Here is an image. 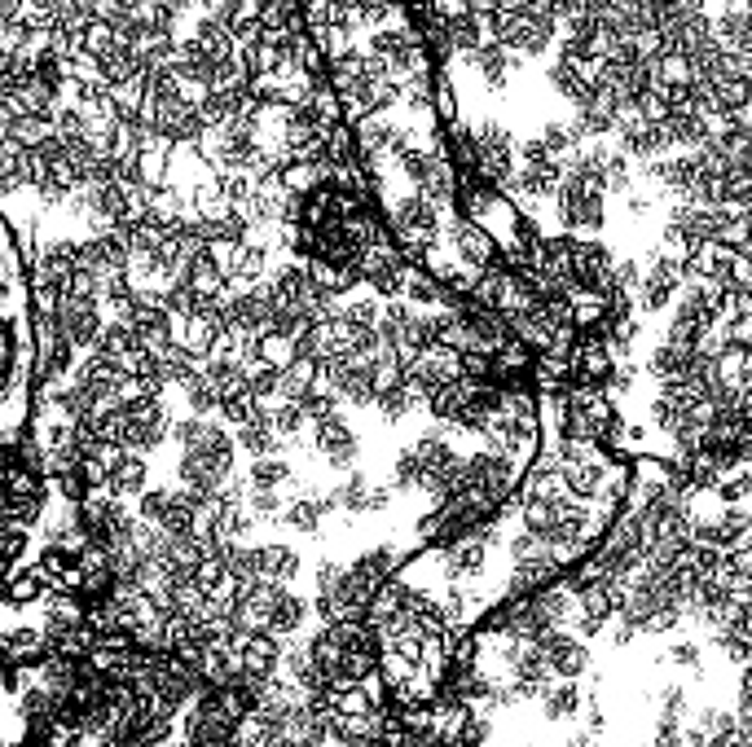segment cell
I'll use <instances>...</instances> for the list:
<instances>
[{"label": "cell", "instance_id": "cell-11", "mask_svg": "<svg viewBox=\"0 0 752 747\" xmlns=\"http://www.w3.org/2000/svg\"><path fill=\"white\" fill-rule=\"evenodd\" d=\"M97 71H102V80L115 88V84H128V80H137L141 71H146V62L137 58V53L128 49V44H119L115 40V49L106 53V58H97Z\"/></svg>", "mask_w": 752, "mask_h": 747}, {"label": "cell", "instance_id": "cell-28", "mask_svg": "<svg viewBox=\"0 0 752 747\" xmlns=\"http://www.w3.org/2000/svg\"><path fill=\"white\" fill-rule=\"evenodd\" d=\"M647 747H687V743H682V730H678V726H665V721H660Z\"/></svg>", "mask_w": 752, "mask_h": 747}, {"label": "cell", "instance_id": "cell-22", "mask_svg": "<svg viewBox=\"0 0 752 747\" xmlns=\"http://www.w3.org/2000/svg\"><path fill=\"white\" fill-rule=\"evenodd\" d=\"M295 405H300V414H304L308 422H322V418H330V414H339V396L330 392L326 383H313V392L300 396Z\"/></svg>", "mask_w": 752, "mask_h": 747}, {"label": "cell", "instance_id": "cell-2", "mask_svg": "<svg viewBox=\"0 0 752 747\" xmlns=\"http://www.w3.org/2000/svg\"><path fill=\"white\" fill-rule=\"evenodd\" d=\"M555 207H559V225L568 233L577 229H603V211H607V194L599 185L581 181V176L563 172V181L555 189Z\"/></svg>", "mask_w": 752, "mask_h": 747}, {"label": "cell", "instance_id": "cell-21", "mask_svg": "<svg viewBox=\"0 0 752 747\" xmlns=\"http://www.w3.org/2000/svg\"><path fill=\"white\" fill-rule=\"evenodd\" d=\"M286 479H291V466H286L282 457L273 453V457H256V462H251L247 488H282Z\"/></svg>", "mask_w": 752, "mask_h": 747}, {"label": "cell", "instance_id": "cell-31", "mask_svg": "<svg viewBox=\"0 0 752 747\" xmlns=\"http://www.w3.org/2000/svg\"><path fill=\"white\" fill-rule=\"evenodd\" d=\"M629 211H634V216H647V211H651V198H647V194H629Z\"/></svg>", "mask_w": 752, "mask_h": 747}, {"label": "cell", "instance_id": "cell-1", "mask_svg": "<svg viewBox=\"0 0 752 747\" xmlns=\"http://www.w3.org/2000/svg\"><path fill=\"white\" fill-rule=\"evenodd\" d=\"M515 484H519V462L497 449H475L471 457H462V488L475 493L480 501L502 510L506 497H515Z\"/></svg>", "mask_w": 752, "mask_h": 747}, {"label": "cell", "instance_id": "cell-14", "mask_svg": "<svg viewBox=\"0 0 752 747\" xmlns=\"http://www.w3.org/2000/svg\"><path fill=\"white\" fill-rule=\"evenodd\" d=\"M238 444H242V449H247L251 457H273V453L282 449L278 431L269 427V418H264L260 409H256V418H251V422H242V427H238Z\"/></svg>", "mask_w": 752, "mask_h": 747}, {"label": "cell", "instance_id": "cell-13", "mask_svg": "<svg viewBox=\"0 0 752 747\" xmlns=\"http://www.w3.org/2000/svg\"><path fill=\"white\" fill-rule=\"evenodd\" d=\"M546 80L555 84V93L563 97V102H572V106H585V97H590V80H585L577 66H568L563 58H555L546 66Z\"/></svg>", "mask_w": 752, "mask_h": 747}, {"label": "cell", "instance_id": "cell-8", "mask_svg": "<svg viewBox=\"0 0 752 747\" xmlns=\"http://www.w3.org/2000/svg\"><path fill=\"white\" fill-rule=\"evenodd\" d=\"M695 365V348H678V343H656L647 356V374L656 383H682Z\"/></svg>", "mask_w": 752, "mask_h": 747}, {"label": "cell", "instance_id": "cell-20", "mask_svg": "<svg viewBox=\"0 0 752 747\" xmlns=\"http://www.w3.org/2000/svg\"><path fill=\"white\" fill-rule=\"evenodd\" d=\"M374 405L383 409V418H387V422H401V418H409V409L418 405V396L409 392V387L401 383V378H396V383H387L383 392L374 396Z\"/></svg>", "mask_w": 752, "mask_h": 747}, {"label": "cell", "instance_id": "cell-5", "mask_svg": "<svg viewBox=\"0 0 752 747\" xmlns=\"http://www.w3.org/2000/svg\"><path fill=\"white\" fill-rule=\"evenodd\" d=\"M238 651V664H242V677H256V682H264V677H278V660H282V646L278 638H269V633H247V638L234 642Z\"/></svg>", "mask_w": 752, "mask_h": 747}, {"label": "cell", "instance_id": "cell-12", "mask_svg": "<svg viewBox=\"0 0 752 747\" xmlns=\"http://www.w3.org/2000/svg\"><path fill=\"white\" fill-rule=\"evenodd\" d=\"M537 699H541V717L546 721H568V717H577V708H581L577 682H550Z\"/></svg>", "mask_w": 752, "mask_h": 747}, {"label": "cell", "instance_id": "cell-9", "mask_svg": "<svg viewBox=\"0 0 752 747\" xmlns=\"http://www.w3.org/2000/svg\"><path fill=\"white\" fill-rule=\"evenodd\" d=\"M462 62H471L475 71L484 75V84H489V88H506V80H511V71H515V58H511V53H506L497 40H484L480 49L467 53Z\"/></svg>", "mask_w": 752, "mask_h": 747}, {"label": "cell", "instance_id": "cell-27", "mask_svg": "<svg viewBox=\"0 0 752 747\" xmlns=\"http://www.w3.org/2000/svg\"><path fill=\"white\" fill-rule=\"evenodd\" d=\"M669 655H673V664H678V668H687V673H700V646H695V642H678Z\"/></svg>", "mask_w": 752, "mask_h": 747}, {"label": "cell", "instance_id": "cell-15", "mask_svg": "<svg viewBox=\"0 0 752 747\" xmlns=\"http://www.w3.org/2000/svg\"><path fill=\"white\" fill-rule=\"evenodd\" d=\"M291 532H304V537H313V532H322V506H317V497H300V501H282V515H278Z\"/></svg>", "mask_w": 752, "mask_h": 747}, {"label": "cell", "instance_id": "cell-25", "mask_svg": "<svg viewBox=\"0 0 752 747\" xmlns=\"http://www.w3.org/2000/svg\"><path fill=\"white\" fill-rule=\"evenodd\" d=\"M506 554H511V563H528V559H541V554H546V545H541L533 532H515L511 541H506Z\"/></svg>", "mask_w": 752, "mask_h": 747}, {"label": "cell", "instance_id": "cell-17", "mask_svg": "<svg viewBox=\"0 0 752 747\" xmlns=\"http://www.w3.org/2000/svg\"><path fill=\"white\" fill-rule=\"evenodd\" d=\"M49 137H53V115H18L9 124V141L22 150H40Z\"/></svg>", "mask_w": 752, "mask_h": 747}, {"label": "cell", "instance_id": "cell-30", "mask_svg": "<svg viewBox=\"0 0 752 747\" xmlns=\"http://www.w3.org/2000/svg\"><path fill=\"white\" fill-rule=\"evenodd\" d=\"M568 747H603L594 730H581V734H568Z\"/></svg>", "mask_w": 752, "mask_h": 747}, {"label": "cell", "instance_id": "cell-18", "mask_svg": "<svg viewBox=\"0 0 752 747\" xmlns=\"http://www.w3.org/2000/svg\"><path fill=\"white\" fill-rule=\"evenodd\" d=\"M256 356H260L264 365H273V370L291 365V361H295V343H291V334H278V330L256 334Z\"/></svg>", "mask_w": 752, "mask_h": 747}, {"label": "cell", "instance_id": "cell-23", "mask_svg": "<svg viewBox=\"0 0 752 747\" xmlns=\"http://www.w3.org/2000/svg\"><path fill=\"white\" fill-rule=\"evenodd\" d=\"M379 308L383 304H374V299H357V304H344V308H335V312L348 321L352 330H374V326H379Z\"/></svg>", "mask_w": 752, "mask_h": 747}, {"label": "cell", "instance_id": "cell-7", "mask_svg": "<svg viewBox=\"0 0 752 747\" xmlns=\"http://www.w3.org/2000/svg\"><path fill=\"white\" fill-rule=\"evenodd\" d=\"M493 255H497V242L484 225H471V220H458V225H453V260H458L462 269L480 273Z\"/></svg>", "mask_w": 752, "mask_h": 747}, {"label": "cell", "instance_id": "cell-29", "mask_svg": "<svg viewBox=\"0 0 752 747\" xmlns=\"http://www.w3.org/2000/svg\"><path fill=\"white\" fill-rule=\"evenodd\" d=\"M638 638V629L634 624H625V620H616V629H612V646H629Z\"/></svg>", "mask_w": 752, "mask_h": 747}, {"label": "cell", "instance_id": "cell-4", "mask_svg": "<svg viewBox=\"0 0 752 747\" xmlns=\"http://www.w3.org/2000/svg\"><path fill=\"white\" fill-rule=\"evenodd\" d=\"M313 427H317V453L330 462V471H348L357 462V436H352L344 414H330L322 422H313Z\"/></svg>", "mask_w": 752, "mask_h": 747}, {"label": "cell", "instance_id": "cell-24", "mask_svg": "<svg viewBox=\"0 0 752 747\" xmlns=\"http://www.w3.org/2000/svg\"><path fill=\"white\" fill-rule=\"evenodd\" d=\"M660 708H665V712H660V721H665V726H678V721L691 712L687 690H682V686H665V690H660Z\"/></svg>", "mask_w": 752, "mask_h": 747}, {"label": "cell", "instance_id": "cell-26", "mask_svg": "<svg viewBox=\"0 0 752 747\" xmlns=\"http://www.w3.org/2000/svg\"><path fill=\"white\" fill-rule=\"evenodd\" d=\"M392 488H418V457H414V449H405L392 462Z\"/></svg>", "mask_w": 752, "mask_h": 747}, {"label": "cell", "instance_id": "cell-19", "mask_svg": "<svg viewBox=\"0 0 752 747\" xmlns=\"http://www.w3.org/2000/svg\"><path fill=\"white\" fill-rule=\"evenodd\" d=\"M181 392H185V400H190V409H194V418H207V414H216V387L207 383V374H203V365H198V370L185 378L181 383Z\"/></svg>", "mask_w": 752, "mask_h": 747}, {"label": "cell", "instance_id": "cell-3", "mask_svg": "<svg viewBox=\"0 0 752 747\" xmlns=\"http://www.w3.org/2000/svg\"><path fill=\"white\" fill-rule=\"evenodd\" d=\"M537 651L541 660H546L550 677H559V682H577V677L590 668V651H585L581 638H572L568 629H550L537 638Z\"/></svg>", "mask_w": 752, "mask_h": 747}, {"label": "cell", "instance_id": "cell-16", "mask_svg": "<svg viewBox=\"0 0 752 747\" xmlns=\"http://www.w3.org/2000/svg\"><path fill=\"white\" fill-rule=\"evenodd\" d=\"M317 383V365L313 361H291L278 370V400H300L313 392Z\"/></svg>", "mask_w": 752, "mask_h": 747}, {"label": "cell", "instance_id": "cell-10", "mask_svg": "<svg viewBox=\"0 0 752 747\" xmlns=\"http://www.w3.org/2000/svg\"><path fill=\"white\" fill-rule=\"evenodd\" d=\"M256 559H260V581H295L300 576V554L282 541H269V545H256Z\"/></svg>", "mask_w": 752, "mask_h": 747}, {"label": "cell", "instance_id": "cell-6", "mask_svg": "<svg viewBox=\"0 0 752 747\" xmlns=\"http://www.w3.org/2000/svg\"><path fill=\"white\" fill-rule=\"evenodd\" d=\"M308 611H313V607H308L295 589L278 585V594H273L269 611H264V633H269V638H295V633L304 629Z\"/></svg>", "mask_w": 752, "mask_h": 747}]
</instances>
